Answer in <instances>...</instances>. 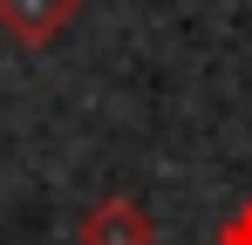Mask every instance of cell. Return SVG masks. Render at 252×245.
<instances>
[{"label": "cell", "instance_id": "obj_1", "mask_svg": "<svg viewBox=\"0 0 252 245\" xmlns=\"http://www.w3.org/2000/svg\"><path fill=\"white\" fill-rule=\"evenodd\" d=\"M75 245H157V218H150L136 198L109 191L102 204H89V211H82Z\"/></svg>", "mask_w": 252, "mask_h": 245}, {"label": "cell", "instance_id": "obj_2", "mask_svg": "<svg viewBox=\"0 0 252 245\" xmlns=\"http://www.w3.org/2000/svg\"><path fill=\"white\" fill-rule=\"evenodd\" d=\"M82 0H0V34L21 48H55Z\"/></svg>", "mask_w": 252, "mask_h": 245}, {"label": "cell", "instance_id": "obj_3", "mask_svg": "<svg viewBox=\"0 0 252 245\" xmlns=\"http://www.w3.org/2000/svg\"><path fill=\"white\" fill-rule=\"evenodd\" d=\"M218 245H252V204L232 218V225H225V232H218Z\"/></svg>", "mask_w": 252, "mask_h": 245}]
</instances>
